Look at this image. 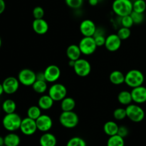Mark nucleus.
I'll return each instance as SVG.
<instances>
[{"instance_id":"obj_38","label":"nucleus","mask_w":146,"mask_h":146,"mask_svg":"<svg viewBox=\"0 0 146 146\" xmlns=\"http://www.w3.org/2000/svg\"><path fill=\"white\" fill-rule=\"evenodd\" d=\"M44 10L41 7H36L33 9L32 14L34 19H43L44 17Z\"/></svg>"},{"instance_id":"obj_37","label":"nucleus","mask_w":146,"mask_h":146,"mask_svg":"<svg viewBox=\"0 0 146 146\" xmlns=\"http://www.w3.org/2000/svg\"><path fill=\"white\" fill-rule=\"evenodd\" d=\"M121 24H122V27H127V28H130L133 27V25L134 24L133 21L132 19V17L131 15L125 16V17H121Z\"/></svg>"},{"instance_id":"obj_47","label":"nucleus","mask_w":146,"mask_h":146,"mask_svg":"<svg viewBox=\"0 0 146 146\" xmlns=\"http://www.w3.org/2000/svg\"><path fill=\"white\" fill-rule=\"evenodd\" d=\"M3 146H5V145H3Z\"/></svg>"},{"instance_id":"obj_25","label":"nucleus","mask_w":146,"mask_h":146,"mask_svg":"<svg viewBox=\"0 0 146 146\" xmlns=\"http://www.w3.org/2000/svg\"><path fill=\"white\" fill-rule=\"evenodd\" d=\"M76 107V101L71 97H65L61 101V108L62 111H72Z\"/></svg>"},{"instance_id":"obj_48","label":"nucleus","mask_w":146,"mask_h":146,"mask_svg":"<svg viewBox=\"0 0 146 146\" xmlns=\"http://www.w3.org/2000/svg\"><path fill=\"white\" fill-rule=\"evenodd\" d=\"M87 1H88V0H87Z\"/></svg>"},{"instance_id":"obj_4","label":"nucleus","mask_w":146,"mask_h":146,"mask_svg":"<svg viewBox=\"0 0 146 146\" xmlns=\"http://www.w3.org/2000/svg\"><path fill=\"white\" fill-rule=\"evenodd\" d=\"M21 121V117L16 113L6 114L2 120V125L7 131L14 132L20 128Z\"/></svg>"},{"instance_id":"obj_16","label":"nucleus","mask_w":146,"mask_h":146,"mask_svg":"<svg viewBox=\"0 0 146 146\" xmlns=\"http://www.w3.org/2000/svg\"><path fill=\"white\" fill-rule=\"evenodd\" d=\"M133 102L137 104H142L146 102V87L143 86L132 88L131 91Z\"/></svg>"},{"instance_id":"obj_5","label":"nucleus","mask_w":146,"mask_h":146,"mask_svg":"<svg viewBox=\"0 0 146 146\" xmlns=\"http://www.w3.org/2000/svg\"><path fill=\"white\" fill-rule=\"evenodd\" d=\"M125 110L127 118L133 122H141L145 118V111L137 104H129L126 106Z\"/></svg>"},{"instance_id":"obj_9","label":"nucleus","mask_w":146,"mask_h":146,"mask_svg":"<svg viewBox=\"0 0 146 146\" xmlns=\"http://www.w3.org/2000/svg\"><path fill=\"white\" fill-rule=\"evenodd\" d=\"M17 78L22 85L25 86H31L36 81V74L32 70L24 68L19 71Z\"/></svg>"},{"instance_id":"obj_43","label":"nucleus","mask_w":146,"mask_h":146,"mask_svg":"<svg viewBox=\"0 0 146 146\" xmlns=\"http://www.w3.org/2000/svg\"><path fill=\"white\" fill-rule=\"evenodd\" d=\"M75 61H72V60H69V61H68V65H69V66L71 67H74V64H75Z\"/></svg>"},{"instance_id":"obj_27","label":"nucleus","mask_w":146,"mask_h":146,"mask_svg":"<svg viewBox=\"0 0 146 146\" xmlns=\"http://www.w3.org/2000/svg\"><path fill=\"white\" fill-rule=\"evenodd\" d=\"M32 88L37 94H44L47 91L48 86H47V81H41V80H36L32 86Z\"/></svg>"},{"instance_id":"obj_6","label":"nucleus","mask_w":146,"mask_h":146,"mask_svg":"<svg viewBox=\"0 0 146 146\" xmlns=\"http://www.w3.org/2000/svg\"><path fill=\"white\" fill-rule=\"evenodd\" d=\"M78 46L82 54L86 56H89L94 54L98 47L94 36H84L80 40Z\"/></svg>"},{"instance_id":"obj_12","label":"nucleus","mask_w":146,"mask_h":146,"mask_svg":"<svg viewBox=\"0 0 146 146\" xmlns=\"http://www.w3.org/2000/svg\"><path fill=\"white\" fill-rule=\"evenodd\" d=\"M121 44H122V40L120 38L118 34H112L106 36L104 46L108 51L114 52L119 50L121 46Z\"/></svg>"},{"instance_id":"obj_17","label":"nucleus","mask_w":146,"mask_h":146,"mask_svg":"<svg viewBox=\"0 0 146 146\" xmlns=\"http://www.w3.org/2000/svg\"><path fill=\"white\" fill-rule=\"evenodd\" d=\"M32 28L36 34L44 35L48 31V24L44 19H34L32 23Z\"/></svg>"},{"instance_id":"obj_33","label":"nucleus","mask_w":146,"mask_h":146,"mask_svg":"<svg viewBox=\"0 0 146 146\" xmlns=\"http://www.w3.org/2000/svg\"><path fill=\"white\" fill-rule=\"evenodd\" d=\"M117 34H118V36L120 37V38H121L122 41L128 39L131 35V29L124 27H121V28L118 30Z\"/></svg>"},{"instance_id":"obj_42","label":"nucleus","mask_w":146,"mask_h":146,"mask_svg":"<svg viewBox=\"0 0 146 146\" xmlns=\"http://www.w3.org/2000/svg\"><path fill=\"white\" fill-rule=\"evenodd\" d=\"M99 2V0H88V3L91 6H96Z\"/></svg>"},{"instance_id":"obj_14","label":"nucleus","mask_w":146,"mask_h":146,"mask_svg":"<svg viewBox=\"0 0 146 146\" xmlns=\"http://www.w3.org/2000/svg\"><path fill=\"white\" fill-rule=\"evenodd\" d=\"M19 84L18 78L14 76L7 77L2 83L4 93L7 94H13L16 93L18 91Z\"/></svg>"},{"instance_id":"obj_20","label":"nucleus","mask_w":146,"mask_h":146,"mask_svg":"<svg viewBox=\"0 0 146 146\" xmlns=\"http://www.w3.org/2000/svg\"><path fill=\"white\" fill-rule=\"evenodd\" d=\"M54 101L51 98L49 95H43L38 98V106L41 110L47 111L52 108Z\"/></svg>"},{"instance_id":"obj_32","label":"nucleus","mask_w":146,"mask_h":146,"mask_svg":"<svg viewBox=\"0 0 146 146\" xmlns=\"http://www.w3.org/2000/svg\"><path fill=\"white\" fill-rule=\"evenodd\" d=\"M94 38L95 39L96 43L97 46H102L105 45L106 42V37L104 36V34L102 33L101 30H99L97 29L96 32L94 34Z\"/></svg>"},{"instance_id":"obj_26","label":"nucleus","mask_w":146,"mask_h":146,"mask_svg":"<svg viewBox=\"0 0 146 146\" xmlns=\"http://www.w3.org/2000/svg\"><path fill=\"white\" fill-rule=\"evenodd\" d=\"M17 109V104L12 99H7L3 102L2 110L6 114L15 113Z\"/></svg>"},{"instance_id":"obj_30","label":"nucleus","mask_w":146,"mask_h":146,"mask_svg":"<svg viewBox=\"0 0 146 146\" xmlns=\"http://www.w3.org/2000/svg\"><path fill=\"white\" fill-rule=\"evenodd\" d=\"M146 10V1L135 0L133 2V11L138 13H144Z\"/></svg>"},{"instance_id":"obj_36","label":"nucleus","mask_w":146,"mask_h":146,"mask_svg":"<svg viewBox=\"0 0 146 146\" xmlns=\"http://www.w3.org/2000/svg\"><path fill=\"white\" fill-rule=\"evenodd\" d=\"M65 3L70 8L77 9L81 8L83 5L84 0H65Z\"/></svg>"},{"instance_id":"obj_22","label":"nucleus","mask_w":146,"mask_h":146,"mask_svg":"<svg viewBox=\"0 0 146 146\" xmlns=\"http://www.w3.org/2000/svg\"><path fill=\"white\" fill-rule=\"evenodd\" d=\"M4 138L5 146H19L21 142L20 137L14 132H10Z\"/></svg>"},{"instance_id":"obj_44","label":"nucleus","mask_w":146,"mask_h":146,"mask_svg":"<svg viewBox=\"0 0 146 146\" xmlns=\"http://www.w3.org/2000/svg\"><path fill=\"white\" fill-rule=\"evenodd\" d=\"M4 145V138L0 136V146Z\"/></svg>"},{"instance_id":"obj_13","label":"nucleus","mask_w":146,"mask_h":146,"mask_svg":"<svg viewBox=\"0 0 146 146\" xmlns=\"http://www.w3.org/2000/svg\"><path fill=\"white\" fill-rule=\"evenodd\" d=\"M45 79L48 83H54L58 81L61 76V69L56 65H49L44 71Z\"/></svg>"},{"instance_id":"obj_34","label":"nucleus","mask_w":146,"mask_h":146,"mask_svg":"<svg viewBox=\"0 0 146 146\" xmlns=\"http://www.w3.org/2000/svg\"><path fill=\"white\" fill-rule=\"evenodd\" d=\"M113 117L117 121H122L127 118L126 110L123 108H118L113 111Z\"/></svg>"},{"instance_id":"obj_46","label":"nucleus","mask_w":146,"mask_h":146,"mask_svg":"<svg viewBox=\"0 0 146 146\" xmlns=\"http://www.w3.org/2000/svg\"><path fill=\"white\" fill-rule=\"evenodd\" d=\"M1 44H2V41H1V37H0V48H1Z\"/></svg>"},{"instance_id":"obj_24","label":"nucleus","mask_w":146,"mask_h":146,"mask_svg":"<svg viewBox=\"0 0 146 146\" xmlns=\"http://www.w3.org/2000/svg\"><path fill=\"white\" fill-rule=\"evenodd\" d=\"M118 101L123 106H128L129 104H132L133 98L132 96H131V91H122L118 94Z\"/></svg>"},{"instance_id":"obj_19","label":"nucleus","mask_w":146,"mask_h":146,"mask_svg":"<svg viewBox=\"0 0 146 146\" xmlns=\"http://www.w3.org/2000/svg\"><path fill=\"white\" fill-rule=\"evenodd\" d=\"M39 144L41 146H56L57 139L54 134L46 132L40 137Z\"/></svg>"},{"instance_id":"obj_15","label":"nucleus","mask_w":146,"mask_h":146,"mask_svg":"<svg viewBox=\"0 0 146 146\" xmlns=\"http://www.w3.org/2000/svg\"><path fill=\"white\" fill-rule=\"evenodd\" d=\"M37 129L41 132H48L53 126V121L51 117L46 114H41L36 120Z\"/></svg>"},{"instance_id":"obj_11","label":"nucleus","mask_w":146,"mask_h":146,"mask_svg":"<svg viewBox=\"0 0 146 146\" xmlns=\"http://www.w3.org/2000/svg\"><path fill=\"white\" fill-rule=\"evenodd\" d=\"M79 30L84 36H94L97 30L96 25L91 19H84L81 22Z\"/></svg>"},{"instance_id":"obj_18","label":"nucleus","mask_w":146,"mask_h":146,"mask_svg":"<svg viewBox=\"0 0 146 146\" xmlns=\"http://www.w3.org/2000/svg\"><path fill=\"white\" fill-rule=\"evenodd\" d=\"M66 56L69 60L72 61H76L81 58L82 54L79 46L77 44H71L68 46L66 48Z\"/></svg>"},{"instance_id":"obj_39","label":"nucleus","mask_w":146,"mask_h":146,"mask_svg":"<svg viewBox=\"0 0 146 146\" xmlns=\"http://www.w3.org/2000/svg\"><path fill=\"white\" fill-rule=\"evenodd\" d=\"M118 135H119L120 136H121L122 138H125L127 135H128V129L126 126H124V125H121L119 126L118 131Z\"/></svg>"},{"instance_id":"obj_3","label":"nucleus","mask_w":146,"mask_h":146,"mask_svg":"<svg viewBox=\"0 0 146 146\" xmlns=\"http://www.w3.org/2000/svg\"><path fill=\"white\" fill-rule=\"evenodd\" d=\"M59 123L62 126L66 128H74L79 123L78 115L72 111H62L59 115Z\"/></svg>"},{"instance_id":"obj_28","label":"nucleus","mask_w":146,"mask_h":146,"mask_svg":"<svg viewBox=\"0 0 146 146\" xmlns=\"http://www.w3.org/2000/svg\"><path fill=\"white\" fill-rule=\"evenodd\" d=\"M107 146H125V141L123 138L116 134L109 136L107 141Z\"/></svg>"},{"instance_id":"obj_7","label":"nucleus","mask_w":146,"mask_h":146,"mask_svg":"<svg viewBox=\"0 0 146 146\" xmlns=\"http://www.w3.org/2000/svg\"><path fill=\"white\" fill-rule=\"evenodd\" d=\"M48 94L54 101H61L67 96V89L62 84H54L48 91Z\"/></svg>"},{"instance_id":"obj_40","label":"nucleus","mask_w":146,"mask_h":146,"mask_svg":"<svg viewBox=\"0 0 146 146\" xmlns=\"http://www.w3.org/2000/svg\"><path fill=\"white\" fill-rule=\"evenodd\" d=\"M6 9V4L4 0H0V14H2Z\"/></svg>"},{"instance_id":"obj_29","label":"nucleus","mask_w":146,"mask_h":146,"mask_svg":"<svg viewBox=\"0 0 146 146\" xmlns=\"http://www.w3.org/2000/svg\"><path fill=\"white\" fill-rule=\"evenodd\" d=\"M27 117L36 120L41 115V109L38 106H31L27 110Z\"/></svg>"},{"instance_id":"obj_8","label":"nucleus","mask_w":146,"mask_h":146,"mask_svg":"<svg viewBox=\"0 0 146 146\" xmlns=\"http://www.w3.org/2000/svg\"><path fill=\"white\" fill-rule=\"evenodd\" d=\"M73 68L77 76L80 77H86L91 74V65L86 59L80 58L75 61Z\"/></svg>"},{"instance_id":"obj_2","label":"nucleus","mask_w":146,"mask_h":146,"mask_svg":"<svg viewBox=\"0 0 146 146\" xmlns=\"http://www.w3.org/2000/svg\"><path fill=\"white\" fill-rule=\"evenodd\" d=\"M144 81L143 74L138 69L130 70L125 75V84L132 88L142 86Z\"/></svg>"},{"instance_id":"obj_1","label":"nucleus","mask_w":146,"mask_h":146,"mask_svg":"<svg viewBox=\"0 0 146 146\" xmlns=\"http://www.w3.org/2000/svg\"><path fill=\"white\" fill-rule=\"evenodd\" d=\"M112 9L120 17L131 15L133 11V2L131 0H114Z\"/></svg>"},{"instance_id":"obj_21","label":"nucleus","mask_w":146,"mask_h":146,"mask_svg":"<svg viewBox=\"0 0 146 146\" xmlns=\"http://www.w3.org/2000/svg\"><path fill=\"white\" fill-rule=\"evenodd\" d=\"M109 80L114 85H121L125 83V75L121 71L115 70L110 74Z\"/></svg>"},{"instance_id":"obj_35","label":"nucleus","mask_w":146,"mask_h":146,"mask_svg":"<svg viewBox=\"0 0 146 146\" xmlns=\"http://www.w3.org/2000/svg\"><path fill=\"white\" fill-rule=\"evenodd\" d=\"M134 24H140L144 21V13H138L136 11H132L131 14Z\"/></svg>"},{"instance_id":"obj_23","label":"nucleus","mask_w":146,"mask_h":146,"mask_svg":"<svg viewBox=\"0 0 146 146\" xmlns=\"http://www.w3.org/2000/svg\"><path fill=\"white\" fill-rule=\"evenodd\" d=\"M118 128H119V126L118 124L113 121H107L104 125V133L108 136H112V135L118 134Z\"/></svg>"},{"instance_id":"obj_31","label":"nucleus","mask_w":146,"mask_h":146,"mask_svg":"<svg viewBox=\"0 0 146 146\" xmlns=\"http://www.w3.org/2000/svg\"><path fill=\"white\" fill-rule=\"evenodd\" d=\"M66 146H86V143L81 137L75 136L68 140Z\"/></svg>"},{"instance_id":"obj_41","label":"nucleus","mask_w":146,"mask_h":146,"mask_svg":"<svg viewBox=\"0 0 146 146\" xmlns=\"http://www.w3.org/2000/svg\"><path fill=\"white\" fill-rule=\"evenodd\" d=\"M36 80H41V81H46L45 76L44 72H38L36 74Z\"/></svg>"},{"instance_id":"obj_10","label":"nucleus","mask_w":146,"mask_h":146,"mask_svg":"<svg viewBox=\"0 0 146 146\" xmlns=\"http://www.w3.org/2000/svg\"><path fill=\"white\" fill-rule=\"evenodd\" d=\"M19 130L25 135H34L38 130L37 129L36 120L31 119L29 117L23 118L22 121H21Z\"/></svg>"},{"instance_id":"obj_45","label":"nucleus","mask_w":146,"mask_h":146,"mask_svg":"<svg viewBox=\"0 0 146 146\" xmlns=\"http://www.w3.org/2000/svg\"><path fill=\"white\" fill-rule=\"evenodd\" d=\"M4 93V88H3L2 84H0V96H1Z\"/></svg>"}]
</instances>
